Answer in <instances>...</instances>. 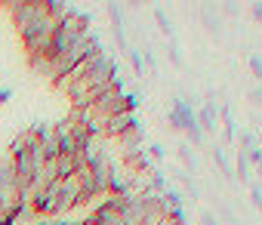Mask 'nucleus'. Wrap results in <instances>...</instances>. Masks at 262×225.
<instances>
[{
    "label": "nucleus",
    "instance_id": "1",
    "mask_svg": "<svg viewBox=\"0 0 262 225\" xmlns=\"http://www.w3.org/2000/svg\"><path fill=\"white\" fill-rule=\"evenodd\" d=\"M90 34V16L86 13H77V10H71L62 22H59V28H56V34H53V43H50V53H47V59H56V56H62L65 50H71L80 37H86Z\"/></svg>",
    "mask_w": 262,
    "mask_h": 225
},
{
    "label": "nucleus",
    "instance_id": "2",
    "mask_svg": "<svg viewBox=\"0 0 262 225\" xmlns=\"http://www.w3.org/2000/svg\"><path fill=\"white\" fill-rule=\"evenodd\" d=\"M133 127H139V121H136V111H117V115H111V118H108L102 139H114V142H117L123 133H129Z\"/></svg>",
    "mask_w": 262,
    "mask_h": 225
},
{
    "label": "nucleus",
    "instance_id": "3",
    "mask_svg": "<svg viewBox=\"0 0 262 225\" xmlns=\"http://www.w3.org/2000/svg\"><path fill=\"white\" fill-rule=\"evenodd\" d=\"M194 118H198V115H194V108H191V102H188V99H173L170 115H167V121H170V127H173V130H182V133H185V127H188Z\"/></svg>",
    "mask_w": 262,
    "mask_h": 225
},
{
    "label": "nucleus",
    "instance_id": "4",
    "mask_svg": "<svg viewBox=\"0 0 262 225\" xmlns=\"http://www.w3.org/2000/svg\"><path fill=\"white\" fill-rule=\"evenodd\" d=\"M142 145H145V133H142V127H133V130H129V133H123V136L117 139V148H120V158H133V154H139V151H145Z\"/></svg>",
    "mask_w": 262,
    "mask_h": 225
},
{
    "label": "nucleus",
    "instance_id": "5",
    "mask_svg": "<svg viewBox=\"0 0 262 225\" xmlns=\"http://www.w3.org/2000/svg\"><path fill=\"white\" fill-rule=\"evenodd\" d=\"M194 115H198V124H201L204 136L216 133V127H219V102H204L201 111H194Z\"/></svg>",
    "mask_w": 262,
    "mask_h": 225
},
{
    "label": "nucleus",
    "instance_id": "6",
    "mask_svg": "<svg viewBox=\"0 0 262 225\" xmlns=\"http://www.w3.org/2000/svg\"><path fill=\"white\" fill-rule=\"evenodd\" d=\"M108 16H111V31L117 37V47L126 53L129 50V40H126V25H123V10L117 4H108Z\"/></svg>",
    "mask_w": 262,
    "mask_h": 225
},
{
    "label": "nucleus",
    "instance_id": "7",
    "mask_svg": "<svg viewBox=\"0 0 262 225\" xmlns=\"http://www.w3.org/2000/svg\"><path fill=\"white\" fill-rule=\"evenodd\" d=\"M201 19H204V25L219 37V31H222V22H219V10H213V4H204L201 7Z\"/></svg>",
    "mask_w": 262,
    "mask_h": 225
},
{
    "label": "nucleus",
    "instance_id": "8",
    "mask_svg": "<svg viewBox=\"0 0 262 225\" xmlns=\"http://www.w3.org/2000/svg\"><path fill=\"white\" fill-rule=\"evenodd\" d=\"M231 176H237L241 182H253V179H250V176H253V173H250V161H247L244 151H237V158H234V173H231Z\"/></svg>",
    "mask_w": 262,
    "mask_h": 225
},
{
    "label": "nucleus",
    "instance_id": "9",
    "mask_svg": "<svg viewBox=\"0 0 262 225\" xmlns=\"http://www.w3.org/2000/svg\"><path fill=\"white\" fill-rule=\"evenodd\" d=\"M155 22H158V28H161L164 34H167V40H176V28H173V22H170V16H167V13H164L161 7L155 10Z\"/></svg>",
    "mask_w": 262,
    "mask_h": 225
},
{
    "label": "nucleus",
    "instance_id": "10",
    "mask_svg": "<svg viewBox=\"0 0 262 225\" xmlns=\"http://www.w3.org/2000/svg\"><path fill=\"white\" fill-rule=\"evenodd\" d=\"M241 148L237 151H253V148H259V133L256 130H241Z\"/></svg>",
    "mask_w": 262,
    "mask_h": 225
},
{
    "label": "nucleus",
    "instance_id": "11",
    "mask_svg": "<svg viewBox=\"0 0 262 225\" xmlns=\"http://www.w3.org/2000/svg\"><path fill=\"white\" fill-rule=\"evenodd\" d=\"M126 59H129V68H133V74H145V62H142V53L139 50H133V47H129L126 50Z\"/></svg>",
    "mask_w": 262,
    "mask_h": 225
},
{
    "label": "nucleus",
    "instance_id": "12",
    "mask_svg": "<svg viewBox=\"0 0 262 225\" xmlns=\"http://www.w3.org/2000/svg\"><path fill=\"white\" fill-rule=\"evenodd\" d=\"M176 154H179V161H182L185 173H188V170H191V173L198 170V161H194V154L188 151V145H176Z\"/></svg>",
    "mask_w": 262,
    "mask_h": 225
},
{
    "label": "nucleus",
    "instance_id": "13",
    "mask_svg": "<svg viewBox=\"0 0 262 225\" xmlns=\"http://www.w3.org/2000/svg\"><path fill=\"white\" fill-rule=\"evenodd\" d=\"M167 56H170L173 68H182V65H185V59H182V53H179V43H176V40H170V43H167Z\"/></svg>",
    "mask_w": 262,
    "mask_h": 225
},
{
    "label": "nucleus",
    "instance_id": "14",
    "mask_svg": "<svg viewBox=\"0 0 262 225\" xmlns=\"http://www.w3.org/2000/svg\"><path fill=\"white\" fill-rule=\"evenodd\" d=\"M216 219H222L225 225H241V222H237V216L231 213V207H228V204H219V216H216Z\"/></svg>",
    "mask_w": 262,
    "mask_h": 225
},
{
    "label": "nucleus",
    "instance_id": "15",
    "mask_svg": "<svg viewBox=\"0 0 262 225\" xmlns=\"http://www.w3.org/2000/svg\"><path fill=\"white\" fill-rule=\"evenodd\" d=\"M164 154H167V151H164V145H158V142L145 148V158H148V161H158V164H161V161H164Z\"/></svg>",
    "mask_w": 262,
    "mask_h": 225
},
{
    "label": "nucleus",
    "instance_id": "16",
    "mask_svg": "<svg viewBox=\"0 0 262 225\" xmlns=\"http://www.w3.org/2000/svg\"><path fill=\"white\" fill-rule=\"evenodd\" d=\"M250 200H253L256 210H262V188H259L256 182H250Z\"/></svg>",
    "mask_w": 262,
    "mask_h": 225
},
{
    "label": "nucleus",
    "instance_id": "17",
    "mask_svg": "<svg viewBox=\"0 0 262 225\" xmlns=\"http://www.w3.org/2000/svg\"><path fill=\"white\" fill-rule=\"evenodd\" d=\"M247 65H250L253 77H256V80H262V59H259V56H250V59H247Z\"/></svg>",
    "mask_w": 262,
    "mask_h": 225
},
{
    "label": "nucleus",
    "instance_id": "18",
    "mask_svg": "<svg viewBox=\"0 0 262 225\" xmlns=\"http://www.w3.org/2000/svg\"><path fill=\"white\" fill-rule=\"evenodd\" d=\"M247 96H250L253 105H262V86H259V83H253V86L247 89Z\"/></svg>",
    "mask_w": 262,
    "mask_h": 225
},
{
    "label": "nucleus",
    "instance_id": "19",
    "mask_svg": "<svg viewBox=\"0 0 262 225\" xmlns=\"http://www.w3.org/2000/svg\"><path fill=\"white\" fill-rule=\"evenodd\" d=\"M201 222H204V225H222V222L216 219V213H210V210H204V213H201Z\"/></svg>",
    "mask_w": 262,
    "mask_h": 225
},
{
    "label": "nucleus",
    "instance_id": "20",
    "mask_svg": "<svg viewBox=\"0 0 262 225\" xmlns=\"http://www.w3.org/2000/svg\"><path fill=\"white\" fill-rule=\"evenodd\" d=\"M222 13H225L228 19H234V16H241V10H237V4H222Z\"/></svg>",
    "mask_w": 262,
    "mask_h": 225
},
{
    "label": "nucleus",
    "instance_id": "21",
    "mask_svg": "<svg viewBox=\"0 0 262 225\" xmlns=\"http://www.w3.org/2000/svg\"><path fill=\"white\" fill-rule=\"evenodd\" d=\"M250 13H253V19H256V22H262V4H253V10H250Z\"/></svg>",
    "mask_w": 262,
    "mask_h": 225
},
{
    "label": "nucleus",
    "instance_id": "22",
    "mask_svg": "<svg viewBox=\"0 0 262 225\" xmlns=\"http://www.w3.org/2000/svg\"><path fill=\"white\" fill-rule=\"evenodd\" d=\"M10 96H13V89H10V86L0 89V102H10Z\"/></svg>",
    "mask_w": 262,
    "mask_h": 225
},
{
    "label": "nucleus",
    "instance_id": "23",
    "mask_svg": "<svg viewBox=\"0 0 262 225\" xmlns=\"http://www.w3.org/2000/svg\"><path fill=\"white\" fill-rule=\"evenodd\" d=\"M259 148H262V133H259Z\"/></svg>",
    "mask_w": 262,
    "mask_h": 225
}]
</instances>
